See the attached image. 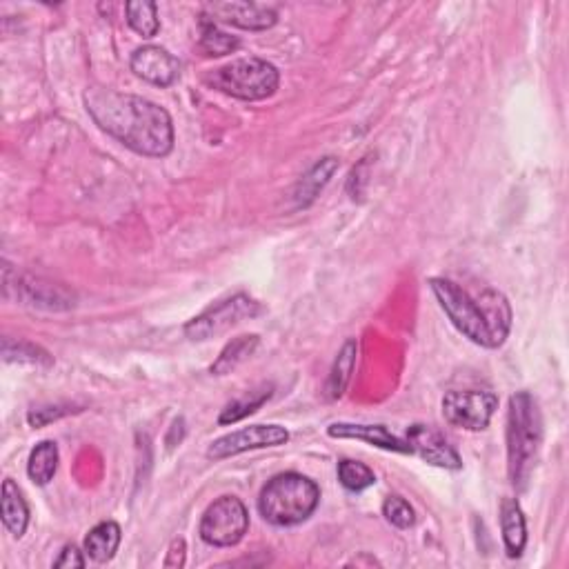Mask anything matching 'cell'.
<instances>
[{
    "instance_id": "obj_1",
    "label": "cell",
    "mask_w": 569,
    "mask_h": 569,
    "mask_svg": "<svg viewBox=\"0 0 569 569\" xmlns=\"http://www.w3.org/2000/svg\"><path fill=\"white\" fill-rule=\"evenodd\" d=\"M85 107L105 134L134 154L165 158L174 149V123L167 109L143 96L116 89L92 87L85 92Z\"/></svg>"
},
{
    "instance_id": "obj_2",
    "label": "cell",
    "mask_w": 569,
    "mask_h": 569,
    "mask_svg": "<svg viewBox=\"0 0 569 569\" xmlns=\"http://www.w3.org/2000/svg\"><path fill=\"white\" fill-rule=\"evenodd\" d=\"M429 287L452 325L474 345L496 349L505 343L512 329V307L501 292L485 289L481 296H472L449 278H432Z\"/></svg>"
},
{
    "instance_id": "obj_3",
    "label": "cell",
    "mask_w": 569,
    "mask_h": 569,
    "mask_svg": "<svg viewBox=\"0 0 569 569\" xmlns=\"http://www.w3.org/2000/svg\"><path fill=\"white\" fill-rule=\"evenodd\" d=\"M543 443V418L536 398L518 392L509 398L507 412V472L516 489H525Z\"/></svg>"
},
{
    "instance_id": "obj_4",
    "label": "cell",
    "mask_w": 569,
    "mask_h": 569,
    "mask_svg": "<svg viewBox=\"0 0 569 569\" xmlns=\"http://www.w3.org/2000/svg\"><path fill=\"white\" fill-rule=\"evenodd\" d=\"M321 501V489L307 476L287 472L278 474L269 481L261 498H258V512L267 523L278 527H292L307 521L316 512Z\"/></svg>"
},
{
    "instance_id": "obj_5",
    "label": "cell",
    "mask_w": 569,
    "mask_h": 569,
    "mask_svg": "<svg viewBox=\"0 0 569 569\" xmlns=\"http://www.w3.org/2000/svg\"><path fill=\"white\" fill-rule=\"evenodd\" d=\"M205 83L225 96L252 103L274 96L278 83H281V74H278V69L272 63L249 56L236 58L229 65L209 72L205 76Z\"/></svg>"
},
{
    "instance_id": "obj_6",
    "label": "cell",
    "mask_w": 569,
    "mask_h": 569,
    "mask_svg": "<svg viewBox=\"0 0 569 569\" xmlns=\"http://www.w3.org/2000/svg\"><path fill=\"white\" fill-rule=\"evenodd\" d=\"M3 296L23 307L45 309V312H67L76 307V294L61 283L47 281L41 276L18 274L12 265L3 267Z\"/></svg>"
},
{
    "instance_id": "obj_7",
    "label": "cell",
    "mask_w": 569,
    "mask_h": 569,
    "mask_svg": "<svg viewBox=\"0 0 569 569\" xmlns=\"http://www.w3.org/2000/svg\"><path fill=\"white\" fill-rule=\"evenodd\" d=\"M261 314V305H258L254 298H249L247 294H236L227 301L212 305L201 316L192 318L185 325V336L194 343L209 341V338H216L229 329L236 327L238 323L247 321V318H254Z\"/></svg>"
},
{
    "instance_id": "obj_8",
    "label": "cell",
    "mask_w": 569,
    "mask_h": 569,
    "mask_svg": "<svg viewBox=\"0 0 569 569\" xmlns=\"http://www.w3.org/2000/svg\"><path fill=\"white\" fill-rule=\"evenodd\" d=\"M249 529V514L241 498L223 496L207 507L201 521V538L212 547H232L243 541Z\"/></svg>"
},
{
    "instance_id": "obj_9",
    "label": "cell",
    "mask_w": 569,
    "mask_h": 569,
    "mask_svg": "<svg viewBox=\"0 0 569 569\" xmlns=\"http://www.w3.org/2000/svg\"><path fill=\"white\" fill-rule=\"evenodd\" d=\"M443 416L449 425L483 432L498 409V396L489 389H454L443 396Z\"/></svg>"
},
{
    "instance_id": "obj_10",
    "label": "cell",
    "mask_w": 569,
    "mask_h": 569,
    "mask_svg": "<svg viewBox=\"0 0 569 569\" xmlns=\"http://www.w3.org/2000/svg\"><path fill=\"white\" fill-rule=\"evenodd\" d=\"M287 441L289 432L283 425H252L216 438V441L207 447V458H212V461H225V458L252 452V449L285 445Z\"/></svg>"
},
{
    "instance_id": "obj_11",
    "label": "cell",
    "mask_w": 569,
    "mask_h": 569,
    "mask_svg": "<svg viewBox=\"0 0 569 569\" xmlns=\"http://www.w3.org/2000/svg\"><path fill=\"white\" fill-rule=\"evenodd\" d=\"M203 12L207 21L234 25L247 29V32H265L278 21L274 7L256 3H207Z\"/></svg>"
},
{
    "instance_id": "obj_12",
    "label": "cell",
    "mask_w": 569,
    "mask_h": 569,
    "mask_svg": "<svg viewBox=\"0 0 569 569\" xmlns=\"http://www.w3.org/2000/svg\"><path fill=\"white\" fill-rule=\"evenodd\" d=\"M405 441L409 445V452L421 456L425 463L443 469H461L463 461L456 449L445 441L443 434L429 425H412L407 427Z\"/></svg>"
},
{
    "instance_id": "obj_13",
    "label": "cell",
    "mask_w": 569,
    "mask_h": 569,
    "mask_svg": "<svg viewBox=\"0 0 569 569\" xmlns=\"http://www.w3.org/2000/svg\"><path fill=\"white\" fill-rule=\"evenodd\" d=\"M129 67H132V72L138 78H143V81L152 83L156 87L174 85L178 81V76H181V61L169 54L167 49L156 45L138 47L132 54Z\"/></svg>"
},
{
    "instance_id": "obj_14",
    "label": "cell",
    "mask_w": 569,
    "mask_h": 569,
    "mask_svg": "<svg viewBox=\"0 0 569 569\" xmlns=\"http://www.w3.org/2000/svg\"><path fill=\"white\" fill-rule=\"evenodd\" d=\"M327 434L332 438H356L367 445L387 449V452L412 454L405 438H398L389 432L385 425H361V423H334L327 427Z\"/></svg>"
},
{
    "instance_id": "obj_15",
    "label": "cell",
    "mask_w": 569,
    "mask_h": 569,
    "mask_svg": "<svg viewBox=\"0 0 569 569\" xmlns=\"http://www.w3.org/2000/svg\"><path fill=\"white\" fill-rule=\"evenodd\" d=\"M336 169H338V158L325 156L312 169H309L305 176H301V181L296 183L294 194H292L296 207L301 209V207L312 205L316 201V196L321 194L325 185L329 183V178L336 174Z\"/></svg>"
},
{
    "instance_id": "obj_16",
    "label": "cell",
    "mask_w": 569,
    "mask_h": 569,
    "mask_svg": "<svg viewBox=\"0 0 569 569\" xmlns=\"http://www.w3.org/2000/svg\"><path fill=\"white\" fill-rule=\"evenodd\" d=\"M501 532L509 558H518L527 545V525L523 509L516 498H503L501 503Z\"/></svg>"
},
{
    "instance_id": "obj_17",
    "label": "cell",
    "mask_w": 569,
    "mask_h": 569,
    "mask_svg": "<svg viewBox=\"0 0 569 569\" xmlns=\"http://www.w3.org/2000/svg\"><path fill=\"white\" fill-rule=\"evenodd\" d=\"M0 514H3V525L12 536L21 538L29 525V507L23 498V492L18 485L7 478L0 492Z\"/></svg>"
},
{
    "instance_id": "obj_18",
    "label": "cell",
    "mask_w": 569,
    "mask_h": 569,
    "mask_svg": "<svg viewBox=\"0 0 569 569\" xmlns=\"http://www.w3.org/2000/svg\"><path fill=\"white\" fill-rule=\"evenodd\" d=\"M121 527L114 521L98 523L94 529H89L85 536V554L96 563L112 561L121 545Z\"/></svg>"
},
{
    "instance_id": "obj_19",
    "label": "cell",
    "mask_w": 569,
    "mask_h": 569,
    "mask_svg": "<svg viewBox=\"0 0 569 569\" xmlns=\"http://www.w3.org/2000/svg\"><path fill=\"white\" fill-rule=\"evenodd\" d=\"M356 356H358V343L354 341V338H349V341H345V345L341 347V352H338L332 372H329V378H327L325 394L329 401H338V398L345 394L349 381H352Z\"/></svg>"
},
{
    "instance_id": "obj_20",
    "label": "cell",
    "mask_w": 569,
    "mask_h": 569,
    "mask_svg": "<svg viewBox=\"0 0 569 569\" xmlns=\"http://www.w3.org/2000/svg\"><path fill=\"white\" fill-rule=\"evenodd\" d=\"M58 461H61V454H58V445L54 441H43L38 443L32 454H29V463H27V474L36 485H49L54 481L56 469H58Z\"/></svg>"
},
{
    "instance_id": "obj_21",
    "label": "cell",
    "mask_w": 569,
    "mask_h": 569,
    "mask_svg": "<svg viewBox=\"0 0 569 569\" xmlns=\"http://www.w3.org/2000/svg\"><path fill=\"white\" fill-rule=\"evenodd\" d=\"M256 347H258V336L256 334L236 336L234 341H229L225 345L221 356H218L216 361H214V365L209 367V372H212L214 376L232 374L238 365L245 363L247 358L256 352Z\"/></svg>"
},
{
    "instance_id": "obj_22",
    "label": "cell",
    "mask_w": 569,
    "mask_h": 569,
    "mask_svg": "<svg viewBox=\"0 0 569 569\" xmlns=\"http://www.w3.org/2000/svg\"><path fill=\"white\" fill-rule=\"evenodd\" d=\"M127 23L134 29L136 34L143 38H154L161 29V21H158V5L152 0H136V3L125 5Z\"/></svg>"
},
{
    "instance_id": "obj_23",
    "label": "cell",
    "mask_w": 569,
    "mask_h": 569,
    "mask_svg": "<svg viewBox=\"0 0 569 569\" xmlns=\"http://www.w3.org/2000/svg\"><path fill=\"white\" fill-rule=\"evenodd\" d=\"M201 52L205 56H227V54H234L238 47H241V41H238L236 36L221 32V29L216 27V23L212 21H203V34H201Z\"/></svg>"
},
{
    "instance_id": "obj_24",
    "label": "cell",
    "mask_w": 569,
    "mask_h": 569,
    "mask_svg": "<svg viewBox=\"0 0 569 569\" xmlns=\"http://www.w3.org/2000/svg\"><path fill=\"white\" fill-rule=\"evenodd\" d=\"M272 392H274V387L267 385V387L261 389V392L247 394V396H243V398H238V401L229 403V405L223 409L221 418H218V423H221V425H232V423L243 421L245 416L254 414L258 407H263V405L269 401V396H272Z\"/></svg>"
},
{
    "instance_id": "obj_25",
    "label": "cell",
    "mask_w": 569,
    "mask_h": 569,
    "mask_svg": "<svg viewBox=\"0 0 569 569\" xmlns=\"http://www.w3.org/2000/svg\"><path fill=\"white\" fill-rule=\"evenodd\" d=\"M3 356L7 363H29V365H45L49 367L54 361L52 356H49L45 349H41L38 345L32 343H12L9 338H5L3 343Z\"/></svg>"
},
{
    "instance_id": "obj_26",
    "label": "cell",
    "mask_w": 569,
    "mask_h": 569,
    "mask_svg": "<svg viewBox=\"0 0 569 569\" xmlns=\"http://www.w3.org/2000/svg\"><path fill=\"white\" fill-rule=\"evenodd\" d=\"M338 481L349 492H363L376 483V476L365 463L358 461H341L338 463Z\"/></svg>"
},
{
    "instance_id": "obj_27",
    "label": "cell",
    "mask_w": 569,
    "mask_h": 569,
    "mask_svg": "<svg viewBox=\"0 0 569 569\" xmlns=\"http://www.w3.org/2000/svg\"><path fill=\"white\" fill-rule=\"evenodd\" d=\"M383 516L398 529H409L416 523L414 507L401 496H387L383 503Z\"/></svg>"
},
{
    "instance_id": "obj_28",
    "label": "cell",
    "mask_w": 569,
    "mask_h": 569,
    "mask_svg": "<svg viewBox=\"0 0 569 569\" xmlns=\"http://www.w3.org/2000/svg\"><path fill=\"white\" fill-rule=\"evenodd\" d=\"M69 412V409L63 407H41V409H34V412H29V425L34 427H41L56 421V418H61Z\"/></svg>"
},
{
    "instance_id": "obj_29",
    "label": "cell",
    "mask_w": 569,
    "mask_h": 569,
    "mask_svg": "<svg viewBox=\"0 0 569 569\" xmlns=\"http://www.w3.org/2000/svg\"><path fill=\"white\" fill-rule=\"evenodd\" d=\"M54 567L58 569H69V567H85V558H83V552L78 549L76 545H67L61 556L56 558L54 561Z\"/></svg>"
},
{
    "instance_id": "obj_30",
    "label": "cell",
    "mask_w": 569,
    "mask_h": 569,
    "mask_svg": "<svg viewBox=\"0 0 569 569\" xmlns=\"http://www.w3.org/2000/svg\"><path fill=\"white\" fill-rule=\"evenodd\" d=\"M185 556H187V547H185V541L183 538H176V541H172V545H169V552L165 556V567H183L185 565Z\"/></svg>"
}]
</instances>
